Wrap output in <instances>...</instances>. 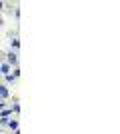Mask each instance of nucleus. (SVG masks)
Here are the masks:
<instances>
[{
    "mask_svg": "<svg viewBox=\"0 0 120 134\" xmlns=\"http://www.w3.org/2000/svg\"><path fill=\"white\" fill-rule=\"evenodd\" d=\"M12 114V108H2L0 110V118H8Z\"/></svg>",
    "mask_w": 120,
    "mask_h": 134,
    "instance_id": "f257e3e1",
    "label": "nucleus"
},
{
    "mask_svg": "<svg viewBox=\"0 0 120 134\" xmlns=\"http://www.w3.org/2000/svg\"><path fill=\"white\" fill-rule=\"evenodd\" d=\"M8 70H10V64H8V62H4V64L0 66V72H2V74L6 76V74H8Z\"/></svg>",
    "mask_w": 120,
    "mask_h": 134,
    "instance_id": "f03ea898",
    "label": "nucleus"
},
{
    "mask_svg": "<svg viewBox=\"0 0 120 134\" xmlns=\"http://www.w3.org/2000/svg\"><path fill=\"white\" fill-rule=\"evenodd\" d=\"M16 62H18L16 54H14V52H10V54H8V64H16Z\"/></svg>",
    "mask_w": 120,
    "mask_h": 134,
    "instance_id": "7ed1b4c3",
    "label": "nucleus"
},
{
    "mask_svg": "<svg viewBox=\"0 0 120 134\" xmlns=\"http://www.w3.org/2000/svg\"><path fill=\"white\" fill-rule=\"evenodd\" d=\"M6 96H8V88L2 84V86H0V98H6Z\"/></svg>",
    "mask_w": 120,
    "mask_h": 134,
    "instance_id": "20e7f679",
    "label": "nucleus"
},
{
    "mask_svg": "<svg viewBox=\"0 0 120 134\" xmlns=\"http://www.w3.org/2000/svg\"><path fill=\"white\" fill-rule=\"evenodd\" d=\"M8 128L16 132V130H18V122H16V120H10V122H8Z\"/></svg>",
    "mask_w": 120,
    "mask_h": 134,
    "instance_id": "39448f33",
    "label": "nucleus"
},
{
    "mask_svg": "<svg viewBox=\"0 0 120 134\" xmlns=\"http://www.w3.org/2000/svg\"><path fill=\"white\" fill-rule=\"evenodd\" d=\"M4 78H6V82H14V80H16V76H14V74H6Z\"/></svg>",
    "mask_w": 120,
    "mask_h": 134,
    "instance_id": "423d86ee",
    "label": "nucleus"
},
{
    "mask_svg": "<svg viewBox=\"0 0 120 134\" xmlns=\"http://www.w3.org/2000/svg\"><path fill=\"white\" fill-rule=\"evenodd\" d=\"M8 122H10L8 118H0V126H8Z\"/></svg>",
    "mask_w": 120,
    "mask_h": 134,
    "instance_id": "0eeeda50",
    "label": "nucleus"
},
{
    "mask_svg": "<svg viewBox=\"0 0 120 134\" xmlns=\"http://www.w3.org/2000/svg\"><path fill=\"white\" fill-rule=\"evenodd\" d=\"M2 108H4V102H2V98H0V110H2Z\"/></svg>",
    "mask_w": 120,
    "mask_h": 134,
    "instance_id": "6e6552de",
    "label": "nucleus"
},
{
    "mask_svg": "<svg viewBox=\"0 0 120 134\" xmlns=\"http://www.w3.org/2000/svg\"><path fill=\"white\" fill-rule=\"evenodd\" d=\"M0 8H2V2H0Z\"/></svg>",
    "mask_w": 120,
    "mask_h": 134,
    "instance_id": "1a4fd4ad",
    "label": "nucleus"
}]
</instances>
